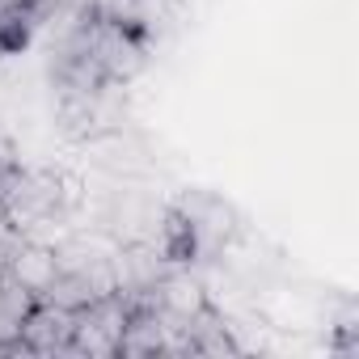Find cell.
I'll return each instance as SVG.
<instances>
[{
	"mask_svg": "<svg viewBox=\"0 0 359 359\" xmlns=\"http://www.w3.org/2000/svg\"><path fill=\"white\" fill-rule=\"evenodd\" d=\"M76 187L55 169H13V177L0 191V212L9 216L18 233L34 229L47 216H68Z\"/></svg>",
	"mask_w": 359,
	"mask_h": 359,
	"instance_id": "obj_1",
	"label": "cell"
},
{
	"mask_svg": "<svg viewBox=\"0 0 359 359\" xmlns=\"http://www.w3.org/2000/svg\"><path fill=\"white\" fill-rule=\"evenodd\" d=\"M72 325H76V313L39 300L22 325V338L9 346V355H68Z\"/></svg>",
	"mask_w": 359,
	"mask_h": 359,
	"instance_id": "obj_2",
	"label": "cell"
},
{
	"mask_svg": "<svg viewBox=\"0 0 359 359\" xmlns=\"http://www.w3.org/2000/svg\"><path fill=\"white\" fill-rule=\"evenodd\" d=\"M5 275H13L26 292H34V296H43L47 292V283L60 275V262H55V250L51 245H43V241H18L13 245V254H9V266H5Z\"/></svg>",
	"mask_w": 359,
	"mask_h": 359,
	"instance_id": "obj_3",
	"label": "cell"
},
{
	"mask_svg": "<svg viewBox=\"0 0 359 359\" xmlns=\"http://www.w3.org/2000/svg\"><path fill=\"white\" fill-rule=\"evenodd\" d=\"M34 304H39L34 292H26L13 275H0V355H9V346L22 338V325Z\"/></svg>",
	"mask_w": 359,
	"mask_h": 359,
	"instance_id": "obj_4",
	"label": "cell"
},
{
	"mask_svg": "<svg viewBox=\"0 0 359 359\" xmlns=\"http://www.w3.org/2000/svg\"><path fill=\"white\" fill-rule=\"evenodd\" d=\"M156 304L177 313V317H195L199 309H208V292L199 279H191V271L182 266H173L161 283H156Z\"/></svg>",
	"mask_w": 359,
	"mask_h": 359,
	"instance_id": "obj_5",
	"label": "cell"
},
{
	"mask_svg": "<svg viewBox=\"0 0 359 359\" xmlns=\"http://www.w3.org/2000/svg\"><path fill=\"white\" fill-rule=\"evenodd\" d=\"M39 300H47V304H55V309H68V313H81V309L93 304L97 296H93L85 271H60V275L47 283V292H43Z\"/></svg>",
	"mask_w": 359,
	"mask_h": 359,
	"instance_id": "obj_6",
	"label": "cell"
},
{
	"mask_svg": "<svg viewBox=\"0 0 359 359\" xmlns=\"http://www.w3.org/2000/svg\"><path fill=\"white\" fill-rule=\"evenodd\" d=\"M22 241V237H18ZM18 241H9V237H0V275H5V266H9V254H13V245Z\"/></svg>",
	"mask_w": 359,
	"mask_h": 359,
	"instance_id": "obj_7",
	"label": "cell"
}]
</instances>
